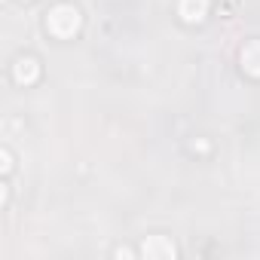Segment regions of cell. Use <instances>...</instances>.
Masks as SVG:
<instances>
[{"instance_id":"obj_2","label":"cell","mask_w":260,"mask_h":260,"mask_svg":"<svg viewBox=\"0 0 260 260\" xmlns=\"http://www.w3.org/2000/svg\"><path fill=\"white\" fill-rule=\"evenodd\" d=\"M175 254H178V248L169 236H147L141 242V257H147V260H172Z\"/></svg>"},{"instance_id":"obj_5","label":"cell","mask_w":260,"mask_h":260,"mask_svg":"<svg viewBox=\"0 0 260 260\" xmlns=\"http://www.w3.org/2000/svg\"><path fill=\"white\" fill-rule=\"evenodd\" d=\"M178 16L187 25H199L208 16V0H178Z\"/></svg>"},{"instance_id":"obj_1","label":"cell","mask_w":260,"mask_h":260,"mask_svg":"<svg viewBox=\"0 0 260 260\" xmlns=\"http://www.w3.org/2000/svg\"><path fill=\"white\" fill-rule=\"evenodd\" d=\"M83 28V16L74 4H58L46 13V31L55 40H74Z\"/></svg>"},{"instance_id":"obj_7","label":"cell","mask_w":260,"mask_h":260,"mask_svg":"<svg viewBox=\"0 0 260 260\" xmlns=\"http://www.w3.org/2000/svg\"><path fill=\"white\" fill-rule=\"evenodd\" d=\"M116 257H135V251H128V248H116Z\"/></svg>"},{"instance_id":"obj_3","label":"cell","mask_w":260,"mask_h":260,"mask_svg":"<svg viewBox=\"0 0 260 260\" xmlns=\"http://www.w3.org/2000/svg\"><path fill=\"white\" fill-rule=\"evenodd\" d=\"M13 80H16L19 86H34V83L40 80V61L31 58V55L16 58V64H13Z\"/></svg>"},{"instance_id":"obj_4","label":"cell","mask_w":260,"mask_h":260,"mask_svg":"<svg viewBox=\"0 0 260 260\" xmlns=\"http://www.w3.org/2000/svg\"><path fill=\"white\" fill-rule=\"evenodd\" d=\"M239 61H242V71L254 80H260V40H248L239 52Z\"/></svg>"},{"instance_id":"obj_6","label":"cell","mask_w":260,"mask_h":260,"mask_svg":"<svg viewBox=\"0 0 260 260\" xmlns=\"http://www.w3.org/2000/svg\"><path fill=\"white\" fill-rule=\"evenodd\" d=\"M0 159H4V175H7V172L13 169V156H10V150H7V147L0 150Z\"/></svg>"}]
</instances>
